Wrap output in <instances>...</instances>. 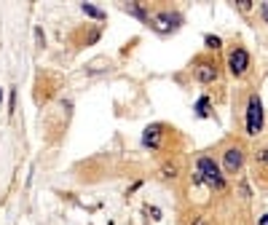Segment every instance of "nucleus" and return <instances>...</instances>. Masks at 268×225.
Returning <instances> with one entry per match:
<instances>
[{
    "instance_id": "nucleus-5",
    "label": "nucleus",
    "mask_w": 268,
    "mask_h": 225,
    "mask_svg": "<svg viewBox=\"0 0 268 225\" xmlns=\"http://www.w3.org/2000/svg\"><path fill=\"white\" fill-rule=\"evenodd\" d=\"M244 164V153L239 147H231L225 150V172H236V169H242Z\"/></svg>"
},
{
    "instance_id": "nucleus-9",
    "label": "nucleus",
    "mask_w": 268,
    "mask_h": 225,
    "mask_svg": "<svg viewBox=\"0 0 268 225\" xmlns=\"http://www.w3.org/2000/svg\"><path fill=\"white\" fill-rule=\"evenodd\" d=\"M196 113H198L201 118H207V116H209V99H207V97H201V99L196 102Z\"/></svg>"
},
{
    "instance_id": "nucleus-3",
    "label": "nucleus",
    "mask_w": 268,
    "mask_h": 225,
    "mask_svg": "<svg viewBox=\"0 0 268 225\" xmlns=\"http://www.w3.org/2000/svg\"><path fill=\"white\" fill-rule=\"evenodd\" d=\"M247 67H250V54H247L244 49H233L231 54H228V70H231L233 75H244Z\"/></svg>"
},
{
    "instance_id": "nucleus-1",
    "label": "nucleus",
    "mask_w": 268,
    "mask_h": 225,
    "mask_svg": "<svg viewBox=\"0 0 268 225\" xmlns=\"http://www.w3.org/2000/svg\"><path fill=\"white\" fill-rule=\"evenodd\" d=\"M193 180L196 182H207V185L217 188V191H223V188H225V177L220 174V166L209 156H201L198 158V166H196V177H193Z\"/></svg>"
},
{
    "instance_id": "nucleus-6",
    "label": "nucleus",
    "mask_w": 268,
    "mask_h": 225,
    "mask_svg": "<svg viewBox=\"0 0 268 225\" xmlns=\"http://www.w3.org/2000/svg\"><path fill=\"white\" fill-rule=\"evenodd\" d=\"M196 78L201 81V83H212L215 78H217V67L212 62H201L198 67H196Z\"/></svg>"
},
{
    "instance_id": "nucleus-14",
    "label": "nucleus",
    "mask_w": 268,
    "mask_h": 225,
    "mask_svg": "<svg viewBox=\"0 0 268 225\" xmlns=\"http://www.w3.org/2000/svg\"><path fill=\"white\" fill-rule=\"evenodd\" d=\"M193 225H209V222H207V220H204V217H198V220H196V222H193Z\"/></svg>"
},
{
    "instance_id": "nucleus-11",
    "label": "nucleus",
    "mask_w": 268,
    "mask_h": 225,
    "mask_svg": "<svg viewBox=\"0 0 268 225\" xmlns=\"http://www.w3.org/2000/svg\"><path fill=\"white\" fill-rule=\"evenodd\" d=\"M204 41H207V46H209V49H220V38H215V35H207Z\"/></svg>"
},
{
    "instance_id": "nucleus-12",
    "label": "nucleus",
    "mask_w": 268,
    "mask_h": 225,
    "mask_svg": "<svg viewBox=\"0 0 268 225\" xmlns=\"http://www.w3.org/2000/svg\"><path fill=\"white\" fill-rule=\"evenodd\" d=\"M175 172H177L175 166H164V177H175Z\"/></svg>"
},
{
    "instance_id": "nucleus-16",
    "label": "nucleus",
    "mask_w": 268,
    "mask_h": 225,
    "mask_svg": "<svg viewBox=\"0 0 268 225\" xmlns=\"http://www.w3.org/2000/svg\"><path fill=\"white\" fill-rule=\"evenodd\" d=\"M260 225H268V212H265L263 217H260Z\"/></svg>"
},
{
    "instance_id": "nucleus-7",
    "label": "nucleus",
    "mask_w": 268,
    "mask_h": 225,
    "mask_svg": "<svg viewBox=\"0 0 268 225\" xmlns=\"http://www.w3.org/2000/svg\"><path fill=\"white\" fill-rule=\"evenodd\" d=\"M142 145L145 147H158L161 145V126H148L142 134Z\"/></svg>"
},
{
    "instance_id": "nucleus-4",
    "label": "nucleus",
    "mask_w": 268,
    "mask_h": 225,
    "mask_svg": "<svg viewBox=\"0 0 268 225\" xmlns=\"http://www.w3.org/2000/svg\"><path fill=\"white\" fill-rule=\"evenodd\" d=\"M180 22H183L180 14H169V11L156 14V24L161 27V30H175V27H180Z\"/></svg>"
},
{
    "instance_id": "nucleus-10",
    "label": "nucleus",
    "mask_w": 268,
    "mask_h": 225,
    "mask_svg": "<svg viewBox=\"0 0 268 225\" xmlns=\"http://www.w3.org/2000/svg\"><path fill=\"white\" fill-rule=\"evenodd\" d=\"M126 11H129V14H134L137 19H148V16H145V11H142V8H140L137 3H129V6H126Z\"/></svg>"
},
{
    "instance_id": "nucleus-13",
    "label": "nucleus",
    "mask_w": 268,
    "mask_h": 225,
    "mask_svg": "<svg viewBox=\"0 0 268 225\" xmlns=\"http://www.w3.org/2000/svg\"><path fill=\"white\" fill-rule=\"evenodd\" d=\"M257 158H260V161H268V150H260V153H257Z\"/></svg>"
},
{
    "instance_id": "nucleus-15",
    "label": "nucleus",
    "mask_w": 268,
    "mask_h": 225,
    "mask_svg": "<svg viewBox=\"0 0 268 225\" xmlns=\"http://www.w3.org/2000/svg\"><path fill=\"white\" fill-rule=\"evenodd\" d=\"M263 16H265V22H268V3H263Z\"/></svg>"
},
{
    "instance_id": "nucleus-2",
    "label": "nucleus",
    "mask_w": 268,
    "mask_h": 225,
    "mask_svg": "<svg viewBox=\"0 0 268 225\" xmlns=\"http://www.w3.org/2000/svg\"><path fill=\"white\" fill-rule=\"evenodd\" d=\"M263 129V105L257 97H250L247 105V134H257Z\"/></svg>"
},
{
    "instance_id": "nucleus-8",
    "label": "nucleus",
    "mask_w": 268,
    "mask_h": 225,
    "mask_svg": "<svg viewBox=\"0 0 268 225\" xmlns=\"http://www.w3.org/2000/svg\"><path fill=\"white\" fill-rule=\"evenodd\" d=\"M81 11H83L86 16H91V19H99V22H102V19H105V11H102V8H97V6H91V3H83V6H81Z\"/></svg>"
},
{
    "instance_id": "nucleus-17",
    "label": "nucleus",
    "mask_w": 268,
    "mask_h": 225,
    "mask_svg": "<svg viewBox=\"0 0 268 225\" xmlns=\"http://www.w3.org/2000/svg\"><path fill=\"white\" fill-rule=\"evenodd\" d=\"M0 102H3V91H0Z\"/></svg>"
}]
</instances>
